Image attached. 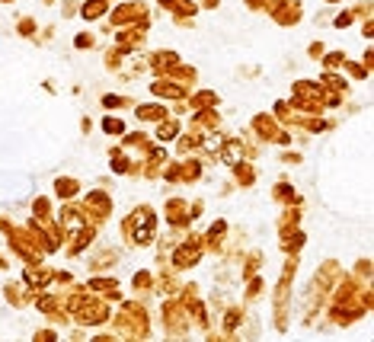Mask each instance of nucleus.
Listing matches in <instances>:
<instances>
[{
    "label": "nucleus",
    "mask_w": 374,
    "mask_h": 342,
    "mask_svg": "<svg viewBox=\"0 0 374 342\" xmlns=\"http://www.w3.org/2000/svg\"><path fill=\"white\" fill-rule=\"evenodd\" d=\"M84 20H99V16L109 13V0H84V10H77Z\"/></svg>",
    "instance_id": "nucleus-1"
},
{
    "label": "nucleus",
    "mask_w": 374,
    "mask_h": 342,
    "mask_svg": "<svg viewBox=\"0 0 374 342\" xmlns=\"http://www.w3.org/2000/svg\"><path fill=\"white\" fill-rule=\"evenodd\" d=\"M163 7L170 10L173 16H192V13H199V7H195L192 0H160Z\"/></svg>",
    "instance_id": "nucleus-2"
},
{
    "label": "nucleus",
    "mask_w": 374,
    "mask_h": 342,
    "mask_svg": "<svg viewBox=\"0 0 374 342\" xmlns=\"http://www.w3.org/2000/svg\"><path fill=\"white\" fill-rule=\"evenodd\" d=\"M329 4H339V0H329Z\"/></svg>",
    "instance_id": "nucleus-3"
},
{
    "label": "nucleus",
    "mask_w": 374,
    "mask_h": 342,
    "mask_svg": "<svg viewBox=\"0 0 374 342\" xmlns=\"http://www.w3.org/2000/svg\"><path fill=\"white\" fill-rule=\"evenodd\" d=\"M45 4H55V0H45Z\"/></svg>",
    "instance_id": "nucleus-4"
}]
</instances>
